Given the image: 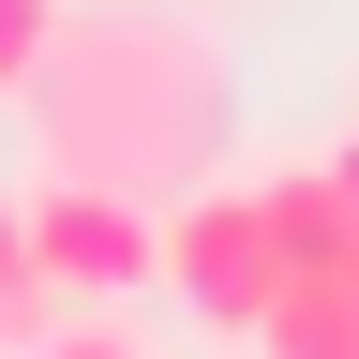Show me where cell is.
I'll return each mask as SVG.
<instances>
[{"instance_id":"cell-3","label":"cell","mask_w":359,"mask_h":359,"mask_svg":"<svg viewBox=\"0 0 359 359\" xmlns=\"http://www.w3.org/2000/svg\"><path fill=\"white\" fill-rule=\"evenodd\" d=\"M165 285L195 299L224 344H255L269 285H285V240H269V195H255V180H195V195H165Z\"/></svg>"},{"instance_id":"cell-5","label":"cell","mask_w":359,"mask_h":359,"mask_svg":"<svg viewBox=\"0 0 359 359\" xmlns=\"http://www.w3.org/2000/svg\"><path fill=\"white\" fill-rule=\"evenodd\" d=\"M255 195H269L285 269H359V210H344V180H330V165H285V180H255Z\"/></svg>"},{"instance_id":"cell-9","label":"cell","mask_w":359,"mask_h":359,"mask_svg":"<svg viewBox=\"0 0 359 359\" xmlns=\"http://www.w3.org/2000/svg\"><path fill=\"white\" fill-rule=\"evenodd\" d=\"M330 180H344V210H359V135H344V150H330Z\"/></svg>"},{"instance_id":"cell-4","label":"cell","mask_w":359,"mask_h":359,"mask_svg":"<svg viewBox=\"0 0 359 359\" xmlns=\"http://www.w3.org/2000/svg\"><path fill=\"white\" fill-rule=\"evenodd\" d=\"M255 359H359V269H285L255 314Z\"/></svg>"},{"instance_id":"cell-7","label":"cell","mask_w":359,"mask_h":359,"mask_svg":"<svg viewBox=\"0 0 359 359\" xmlns=\"http://www.w3.org/2000/svg\"><path fill=\"white\" fill-rule=\"evenodd\" d=\"M30 359H150V344H135V330H105V299H75V314H60Z\"/></svg>"},{"instance_id":"cell-1","label":"cell","mask_w":359,"mask_h":359,"mask_svg":"<svg viewBox=\"0 0 359 359\" xmlns=\"http://www.w3.org/2000/svg\"><path fill=\"white\" fill-rule=\"evenodd\" d=\"M30 105H45L60 180H120V195L165 210V180H195L210 135H224V60H210L195 15H75L45 45Z\"/></svg>"},{"instance_id":"cell-2","label":"cell","mask_w":359,"mask_h":359,"mask_svg":"<svg viewBox=\"0 0 359 359\" xmlns=\"http://www.w3.org/2000/svg\"><path fill=\"white\" fill-rule=\"evenodd\" d=\"M15 240H30V269H45L60 299H135V285H165V210L120 195V180H60V165H45L30 195H15Z\"/></svg>"},{"instance_id":"cell-6","label":"cell","mask_w":359,"mask_h":359,"mask_svg":"<svg viewBox=\"0 0 359 359\" xmlns=\"http://www.w3.org/2000/svg\"><path fill=\"white\" fill-rule=\"evenodd\" d=\"M60 30H75V0H0V105H30V75H45Z\"/></svg>"},{"instance_id":"cell-8","label":"cell","mask_w":359,"mask_h":359,"mask_svg":"<svg viewBox=\"0 0 359 359\" xmlns=\"http://www.w3.org/2000/svg\"><path fill=\"white\" fill-rule=\"evenodd\" d=\"M30 285V240H15V195H0V299Z\"/></svg>"}]
</instances>
